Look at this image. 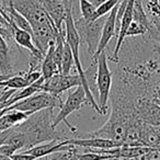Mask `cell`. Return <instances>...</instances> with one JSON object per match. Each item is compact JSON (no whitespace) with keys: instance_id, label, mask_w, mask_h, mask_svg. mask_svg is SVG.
<instances>
[{"instance_id":"24","label":"cell","mask_w":160,"mask_h":160,"mask_svg":"<svg viewBox=\"0 0 160 160\" xmlns=\"http://www.w3.org/2000/svg\"><path fill=\"white\" fill-rule=\"evenodd\" d=\"M77 149H76V146L73 149H71V150L68 151V156H67V160H79V158H78L77 156Z\"/></svg>"},{"instance_id":"4","label":"cell","mask_w":160,"mask_h":160,"mask_svg":"<svg viewBox=\"0 0 160 160\" xmlns=\"http://www.w3.org/2000/svg\"><path fill=\"white\" fill-rule=\"evenodd\" d=\"M62 105V102L59 97H55L53 94L48 93V92L42 91L40 93L33 94L30 98L18 101L14 104L5 108V110L7 113L10 111H13V110L35 113V112L41 111V110H44V109H54V108L60 109Z\"/></svg>"},{"instance_id":"25","label":"cell","mask_w":160,"mask_h":160,"mask_svg":"<svg viewBox=\"0 0 160 160\" xmlns=\"http://www.w3.org/2000/svg\"><path fill=\"white\" fill-rule=\"evenodd\" d=\"M153 100L160 104V85L158 86L157 90H156V93H155V96H153Z\"/></svg>"},{"instance_id":"15","label":"cell","mask_w":160,"mask_h":160,"mask_svg":"<svg viewBox=\"0 0 160 160\" xmlns=\"http://www.w3.org/2000/svg\"><path fill=\"white\" fill-rule=\"evenodd\" d=\"M54 49H55V42H53L48 46L46 54L43 58L42 65H41V72L44 79H48L49 77L58 73V67L56 65L55 58H54Z\"/></svg>"},{"instance_id":"16","label":"cell","mask_w":160,"mask_h":160,"mask_svg":"<svg viewBox=\"0 0 160 160\" xmlns=\"http://www.w3.org/2000/svg\"><path fill=\"white\" fill-rule=\"evenodd\" d=\"M0 71L3 75H14L12 70L7 41L0 35Z\"/></svg>"},{"instance_id":"12","label":"cell","mask_w":160,"mask_h":160,"mask_svg":"<svg viewBox=\"0 0 160 160\" xmlns=\"http://www.w3.org/2000/svg\"><path fill=\"white\" fill-rule=\"evenodd\" d=\"M10 27H11V31H12V35H13L14 42H16L19 46L28 49V51L31 53L32 57L43 62L44 55H43L42 52L36 47L35 43H34V41H33L32 34L27 31H24V30L19 29V28L17 27L16 24H13V23H11Z\"/></svg>"},{"instance_id":"19","label":"cell","mask_w":160,"mask_h":160,"mask_svg":"<svg viewBox=\"0 0 160 160\" xmlns=\"http://www.w3.org/2000/svg\"><path fill=\"white\" fill-rule=\"evenodd\" d=\"M147 32H148V29L145 25L135 22V21H132L131 25H129L128 30L126 32V38H135V36L145 35V34H147Z\"/></svg>"},{"instance_id":"22","label":"cell","mask_w":160,"mask_h":160,"mask_svg":"<svg viewBox=\"0 0 160 160\" xmlns=\"http://www.w3.org/2000/svg\"><path fill=\"white\" fill-rule=\"evenodd\" d=\"M12 160H36V158L34 156L30 155V153L25 152V151H22L20 153H13L11 156Z\"/></svg>"},{"instance_id":"6","label":"cell","mask_w":160,"mask_h":160,"mask_svg":"<svg viewBox=\"0 0 160 160\" xmlns=\"http://www.w3.org/2000/svg\"><path fill=\"white\" fill-rule=\"evenodd\" d=\"M107 16L98 18L94 21H86L81 19L75 20L76 29L80 36V41L86 43L88 46V53L93 55L97 51V47L100 42L101 33L104 25Z\"/></svg>"},{"instance_id":"27","label":"cell","mask_w":160,"mask_h":160,"mask_svg":"<svg viewBox=\"0 0 160 160\" xmlns=\"http://www.w3.org/2000/svg\"><path fill=\"white\" fill-rule=\"evenodd\" d=\"M0 23H1V24H3V25H7V27H10V24L8 23V21L6 20L5 17L2 16V13H1V12H0ZM10 28H11V27H10Z\"/></svg>"},{"instance_id":"29","label":"cell","mask_w":160,"mask_h":160,"mask_svg":"<svg viewBox=\"0 0 160 160\" xmlns=\"http://www.w3.org/2000/svg\"><path fill=\"white\" fill-rule=\"evenodd\" d=\"M0 160H12V159H11V157H8V156L0 153Z\"/></svg>"},{"instance_id":"14","label":"cell","mask_w":160,"mask_h":160,"mask_svg":"<svg viewBox=\"0 0 160 160\" xmlns=\"http://www.w3.org/2000/svg\"><path fill=\"white\" fill-rule=\"evenodd\" d=\"M31 114L30 112H22V111H10L6 113L0 118V132L1 131H7L9 128L17 126V125L23 123Z\"/></svg>"},{"instance_id":"21","label":"cell","mask_w":160,"mask_h":160,"mask_svg":"<svg viewBox=\"0 0 160 160\" xmlns=\"http://www.w3.org/2000/svg\"><path fill=\"white\" fill-rule=\"evenodd\" d=\"M17 151L18 150H17L13 146H11V145H9V144H6V142L0 146V153L8 156V157H11V156L13 155V153H16Z\"/></svg>"},{"instance_id":"18","label":"cell","mask_w":160,"mask_h":160,"mask_svg":"<svg viewBox=\"0 0 160 160\" xmlns=\"http://www.w3.org/2000/svg\"><path fill=\"white\" fill-rule=\"evenodd\" d=\"M79 8L81 12V18L86 21H94L97 17V8L90 2L89 0H79Z\"/></svg>"},{"instance_id":"1","label":"cell","mask_w":160,"mask_h":160,"mask_svg":"<svg viewBox=\"0 0 160 160\" xmlns=\"http://www.w3.org/2000/svg\"><path fill=\"white\" fill-rule=\"evenodd\" d=\"M54 118L53 109H44L31 114L24 122L13 128L25 135L28 149L45 142L62 140V135L54 126Z\"/></svg>"},{"instance_id":"7","label":"cell","mask_w":160,"mask_h":160,"mask_svg":"<svg viewBox=\"0 0 160 160\" xmlns=\"http://www.w3.org/2000/svg\"><path fill=\"white\" fill-rule=\"evenodd\" d=\"M78 86H81V79L78 73L77 75L55 73L48 79L44 80L42 85V91L48 92L55 97H59L62 92Z\"/></svg>"},{"instance_id":"30","label":"cell","mask_w":160,"mask_h":160,"mask_svg":"<svg viewBox=\"0 0 160 160\" xmlns=\"http://www.w3.org/2000/svg\"><path fill=\"white\" fill-rule=\"evenodd\" d=\"M158 2H159V3H160V0H158Z\"/></svg>"},{"instance_id":"8","label":"cell","mask_w":160,"mask_h":160,"mask_svg":"<svg viewBox=\"0 0 160 160\" xmlns=\"http://www.w3.org/2000/svg\"><path fill=\"white\" fill-rule=\"evenodd\" d=\"M135 108L138 118L145 123L160 126V104L152 98L139 96L135 98Z\"/></svg>"},{"instance_id":"26","label":"cell","mask_w":160,"mask_h":160,"mask_svg":"<svg viewBox=\"0 0 160 160\" xmlns=\"http://www.w3.org/2000/svg\"><path fill=\"white\" fill-rule=\"evenodd\" d=\"M89 1L94 6V7L98 8L99 6H101L103 2H104V1H107V0H89Z\"/></svg>"},{"instance_id":"20","label":"cell","mask_w":160,"mask_h":160,"mask_svg":"<svg viewBox=\"0 0 160 160\" xmlns=\"http://www.w3.org/2000/svg\"><path fill=\"white\" fill-rule=\"evenodd\" d=\"M120 1L121 0H107V1H104L102 5L97 8V17L101 18V17L108 16L118 6Z\"/></svg>"},{"instance_id":"10","label":"cell","mask_w":160,"mask_h":160,"mask_svg":"<svg viewBox=\"0 0 160 160\" xmlns=\"http://www.w3.org/2000/svg\"><path fill=\"white\" fill-rule=\"evenodd\" d=\"M118 3L107 16V19H105L104 25H103V29H102V33H101L100 42H99V44H98L96 53L92 55V64H91L92 66L94 65V62H96L97 58L99 57V55H100L102 52H104V49L107 48L110 41L116 35V13H118Z\"/></svg>"},{"instance_id":"13","label":"cell","mask_w":160,"mask_h":160,"mask_svg":"<svg viewBox=\"0 0 160 160\" xmlns=\"http://www.w3.org/2000/svg\"><path fill=\"white\" fill-rule=\"evenodd\" d=\"M67 142L73 145L76 147H82V148H91V149H112L116 147L123 146L116 142L105 138L100 137H89L82 138V139H67Z\"/></svg>"},{"instance_id":"2","label":"cell","mask_w":160,"mask_h":160,"mask_svg":"<svg viewBox=\"0 0 160 160\" xmlns=\"http://www.w3.org/2000/svg\"><path fill=\"white\" fill-rule=\"evenodd\" d=\"M65 36H66V41L69 44L71 48V53H72L73 56V62H75V66L77 68L78 75L80 76V79H81V86L85 89L86 91V96H87L88 102L89 104L93 108L94 111H97L99 114L102 115V112H101V109L99 107L98 101L94 99L93 93L91 91V88H90L89 85V80H88L87 73L83 70L82 68V64H81V60H80V56H79V48H80V36L78 34V31L76 29L75 25V19H73L72 16V11H69L66 16V19H65Z\"/></svg>"},{"instance_id":"17","label":"cell","mask_w":160,"mask_h":160,"mask_svg":"<svg viewBox=\"0 0 160 160\" xmlns=\"http://www.w3.org/2000/svg\"><path fill=\"white\" fill-rule=\"evenodd\" d=\"M73 65H75V62H73L71 48L68 43H67V41H65L62 56V71H60V73L62 75H70V70Z\"/></svg>"},{"instance_id":"11","label":"cell","mask_w":160,"mask_h":160,"mask_svg":"<svg viewBox=\"0 0 160 160\" xmlns=\"http://www.w3.org/2000/svg\"><path fill=\"white\" fill-rule=\"evenodd\" d=\"M73 148H75V146L68 144L67 139H62V140L55 139V140H51V142H46V144L36 145V146L27 149L24 151L30 153V155L34 156L36 159H38V158H43V157H46V156L53 155V153L69 151Z\"/></svg>"},{"instance_id":"5","label":"cell","mask_w":160,"mask_h":160,"mask_svg":"<svg viewBox=\"0 0 160 160\" xmlns=\"http://www.w3.org/2000/svg\"><path fill=\"white\" fill-rule=\"evenodd\" d=\"M85 104H89L88 102L87 96H86V91L82 88V86H78L76 87V89L72 92L68 94L66 101L62 103V105L60 107L59 112L57 113V115L54 118V126L57 127L58 124H60L62 122H64L67 125L69 129H70L71 133H76L77 128L75 126L70 124V123L67 121V118L70 115L71 113L78 111Z\"/></svg>"},{"instance_id":"23","label":"cell","mask_w":160,"mask_h":160,"mask_svg":"<svg viewBox=\"0 0 160 160\" xmlns=\"http://www.w3.org/2000/svg\"><path fill=\"white\" fill-rule=\"evenodd\" d=\"M10 133H11V128L7 129V131L0 132V146L5 144V142L7 140V138H8V136L10 135Z\"/></svg>"},{"instance_id":"9","label":"cell","mask_w":160,"mask_h":160,"mask_svg":"<svg viewBox=\"0 0 160 160\" xmlns=\"http://www.w3.org/2000/svg\"><path fill=\"white\" fill-rule=\"evenodd\" d=\"M53 20L56 29L62 31V23L69 11H72L73 0H38Z\"/></svg>"},{"instance_id":"3","label":"cell","mask_w":160,"mask_h":160,"mask_svg":"<svg viewBox=\"0 0 160 160\" xmlns=\"http://www.w3.org/2000/svg\"><path fill=\"white\" fill-rule=\"evenodd\" d=\"M94 65H97L96 85L99 93L98 103L102 112V115H105L112 88V72L108 65V56L105 52H102L99 55Z\"/></svg>"},{"instance_id":"28","label":"cell","mask_w":160,"mask_h":160,"mask_svg":"<svg viewBox=\"0 0 160 160\" xmlns=\"http://www.w3.org/2000/svg\"><path fill=\"white\" fill-rule=\"evenodd\" d=\"M11 76H13V75H3V73H0V82H2L5 80L9 79Z\"/></svg>"}]
</instances>
